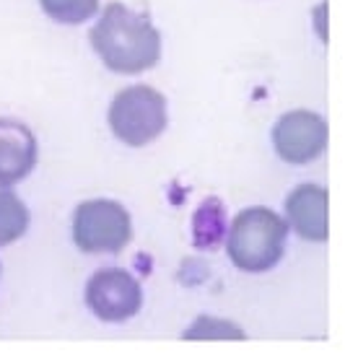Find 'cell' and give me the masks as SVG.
<instances>
[{
    "label": "cell",
    "instance_id": "5",
    "mask_svg": "<svg viewBox=\"0 0 358 363\" xmlns=\"http://www.w3.org/2000/svg\"><path fill=\"white\" fill-rule=\"evenodd\" d=\"M86 303L101 322H125L143 306V291L130 272L107 267L94 272L86 286Z\"/></svg>",
    "mask_w": 358,
    "mask_h": 363
},
{
    "label": "cell",
    "instance_id": "8",
    "mask_svg": "<svg viewBox=\"0 0 358 363\" xmlns=\"http://www.w3.org/2000/svg\"><path fill=\"white\" fill-rule=\"evenodd\" d=\"M286 213L293 231L306 242L328 239V192L320 184H298L286 197Z\"/></svg>",
    "mask_w": 358,
    "mask_h": 363
},
{
    "label": "cell",
    "instance_id": "4",
    "mask_svg": "<svg viewBox=\"0 0 358 363\" xmlns=\"http://www.w3.org/2000/svg\"><path fill=\"white\" fill-rule=\"evenodd\" d=\"M133 239L128 211L115 200H89L76 208L73 242L86 255L122 252Z\"/></svg>",
    "mask_w": 358,
    "mask_h": 363
},
{
    "label": "cell",
    "instance_id": "9",
    "mask_svg": "<svg viewBox=\"0 0 358 363\" xmlns=\"http://www.w3.org/2000/svg\"><path fill=\"white\" fill-rule=\"evenodd\" d=\"M29 228V208L13 192H0V247L13 244Z\"/></svg>",
    "mask_w": 358,
    "mask_h": 363
},
{
    "label": "cell",
    "instance_id": "1",
    "mask_svg": "<svg viewBox=\"0 0 358 363\" xmlns=\"http://www.w3.org/2000/svg\"><path fill=\"white\" fill-rule=\"evenodd\" d=\"M94 52L115 73H143L161 57V34L143 13L122 3H109L89 34Z\"/></svg>",
    "mask_w": 358,
    "mask_h": 363
},
{
    "label": "cell",
    "instance_id": "2",
    "mask_svg": "<svg viewBox=\"0 0 358 363\" xmlns=\"http://www.w3.org/2000/svg\"><path fill=\"white\" fill-rule=\"evenodd\" d=\"M286 234V220L270 208H247L231 223L226 252L239 270L265 272L281 262Z\"/></svg>",
    "mask_w": 358,
    "mask_h": 363
},
{
    "label": "cell",
    "instance_id": "10",
    "mask_svg": "<svg viewBox=\"0 0 358 363\" xmlns=\"http://www.w3.org/2000/svg\"><path fill=\"white\" fill-rule=\"evenodd\" d=\"M45 13L60 23H84L99 11V0H39Z\"/></svg>",
    "mask_w": 358,
    "mask_h": 363
},
{
    "label": "cell",
    "instance_id": "6",
    "mask_svg": "<svg viewBox=\"0 0 358 363\" xmlns=\"http://www.w3.org/2000/svg\"><path fill=\"white\" fill-rule=\"evenodd\" d=\"M273 145L283 161L309 164L328 148V122L309 109H293L275 122Z\"/></svg>",
    "mask_w": 358,
    "mask_h": 363
},
{
    "label": "cell",
    "instance_id": "3",
    "mask_svg": "<svg viewBox=\"0 0 358 363\" xmlns=\"http://www.w3.org/2000/svg\"><path fill=\"white\" fill-rule=\"evenodd\" d=\"M167 99L151 86H128L109 106V128L117 140L143 148L167 128Z\"/></svg>",
    "mask_w": 358,
    "mask_h": 363
},
{
    "label": "cell",
    "instance_id": "7",
    "mask_svg": "<svg viewBox=\"0 0 358 363\" xmlns=\"http://www.w3.org/2000/svg\"><path fill=\"white\" fill-rule=\"evenodd\" d=\"M37 164V138L18 120L0 117V187L29 177Z\"/></svg>",
    "mask_w": 358,
    "mask_h": 363
}]
</instances>
